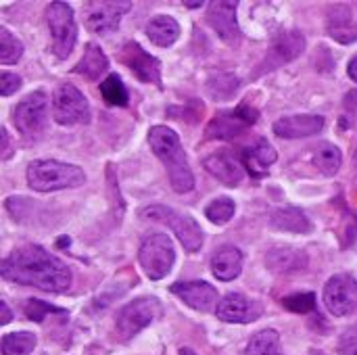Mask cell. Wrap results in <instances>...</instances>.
I'll use <instances>...</instances> for the list:
<instances>
[{
  "instance_id": "60d3db41",
  "label": "cell",
  "mask_w": 357,
  "mask_h": 355,
  "mask_svg": "<svg viewBox=\"0 0 357 355\" xmlns=\"http://www.w3.org/2000/svg\"><path fill=\"white\" fill-rule=\"evenodd\" d=\"M347 73H349V77L357 82V54L351 59V63H349V67H347Z\"/></svg>"
},
{
  "instance_id": "484cf974",
  "label": "cell",
  "mask_w": 357,
  "mask_h": 355,
  "mask_svg": "<svg viewBox=\"0 0 357 355\" xmlns=\"http://www.w3.org/2000/svg\"><path fill=\"white\" fill-rule=\"evenodd\" d=\"M109 69V59L107 54L102 52V48L98 44H88L86 50H84V56L82 61L73 67L75 73L84 75L86 80L94 82V80H100V75Z\"/></svg>"
},
{
  "instance_id": "30bf717a",
  "label": "cell",
  "mask_w": 357,
  "mask_h": 355,
  "mask_svg": "<svg viewBox=\"0 0 357 355\" xmlns=\"http://www.w3.org/2000/svg\"><path fill=\"white\" fill-rule=\"evenodd\" d=\"M132 8V2H113V0H90L84 6V21L92 33L105 36L117 29L121 15Z\"/></svg>"
},
{
  "instance_id": "d4e9b609",
  "label": "cell",
  "mask_w": 357,
  "mask_h": 355,
  "mask_svg": "<svg viewBox=\"0 0 357 355\" xmlns=\"http://www.w3.org/2000/svg\"><path fill=\"white\" fill-rule=\"evenodd\" d=\"M146 36L157 46H172L180 36V25L169 15H157L146 23Z\"/></svg>"
},
{
  "instance_id": "9c48e42d",
  "label": "cell",
  "mask_w": 357,
  "mask_h": 355,
  "mask_svg": "<svg viewBox=\"0 0 357 355\" xmlns=\"http://www.w3.org/2000/svg\"><path fill=\"white\" fill-rule=\"evenodd\" d=\"M161 316V303L155 297H140L121 308L117 314V333L121 339H132L142 328H146L151 322H155Z\"/></svg>"
},
{
  "instance_id": "277c9868",
  "label": "cell",
  "mask_w": 357,
  "mask_h": 355,
  "mask_svg": "<svg viewBox=\"0 0 357 355\" xmlns=\"http://www.w3.org/2000/svg\"><path fill=\"white\" fill-rule=\"evenodd\" d=\"M48 109H50V98L44 90H36L27 94L15 107L13 121L25 140H36L44 134L48 123Z\"/></svg>"
},
{
  "instance_id": "7a4b0ae2",
  "label": "cell",
  "mask_w": 357,
  "mask_h": 355,
  "mask_svg": "<svg viewBox=\"0 0 357 355\" xmlns=\"http://www.w3.org/2000/svg\"><path fill=\"white\" fill-rule=\"evenodd\" d=\"M149 144L153 153L161 159V163L167 167L169 184L176 192H188L195 188V176L188 165L186 153L182 149L180 136L167 128V126H155L149 132Z\"/></svg>"
},
{
  "instance_id": "2e32d148",
  "label": "cell",
  "mask_w": 357,
  "mask_h": 355,
  "mask_svg": "<svg viewBox=\"0 0 357 355\" xmlns=\"http://www.w3.org/2000/svg\"><path fill=\"white\" fill-rule=\"evenodd\" d=\"M172 293L182 299L188 308L197 310V312H209L218 301V291L203 280H184V282H176L172 287Z\"/></svg>"
},
{
  "instance_id": "836d02e7",
  "label": "cell",
  "mask_w": 357,
  "mask_h": 355,
  "mask_svg": "<svg viewBox=\"0 0 357 355\" xmlns=\"http://www.w3.org/2000/svg\"><path fill=\"white\" fill-rule=\"evenodd\" d=\"M238 86V80L234 75H215L209 80V92L215 100H224V98H230L232 92L236 90Z\"/></svg>"
},
{
  "instance_id": "ac0fdd59",
  "label": "cell",
  "mask_w": 357,
  "mask_h": 355,
  "mask_svg": "<svg viewBox=\"0 0 357 355\" xmlns=\"http://www.w3.org/2000/svg\"><path fill=\"white\" fill-rule=\"evenodd\" d=\"M203 165L211 176H215L226 186H238L243 182V167L228 149L211 153L209 157H205Z\"/></svg>"
},
{
  "instance_id": "ffe728a7",
  "label": "cell",
  "mask_w": 357,
  "mask_h": 355,
  "mask_svg": "<svg viewBox=\"0 0 357 355\" xmlns=\"http://www.w3.org/2000/svg\"><path fill=\"white\" fill-rule=\"evenodd\" d=\"M276 159H278V153L268 140H257L255 144L243 151V163L253 178H264L268 169L276 163Z\"/></svg>"
},
{
  "instance_id": "ab89813d",
  "label": "cell",
  "mask_w": 357,
  "mask_h": 355,
  "mask_svg": "<svg viewBox=\"0 0 357 355\" xmlns=\"http://www.w3.org/2000/svg\"><path fill=\"white\" fill-rule=\"evenodd\" d=\"M2 142H4V144H2V146H4V153H2V159H6V157L10 155V144H8V132H6L4 128H2Z\"/></svg>"
},
{
  "instance_id": "83f0119b",
  "label": "cell",
  "mask_w": 357,
  "mask_h": 355,
  "mask_svg": "<svg viewBox=\"0 0 357 355\" xmlns=\"http://www.w3.org/2000/svg\"><path fill=\"white\" fill-rule=\"evenodd\" d=\"M245 355H282L280 352V335L276 331H261L251 337Z\"/></svg>"
},
{
  "instance_id": "d6986e66",
  "label": "cell",
  "mask_w": 357,
  "mask_h": 355,
  "mask_svg": "<svg viewBox=\"0 0 357 355\" xmlns=\"http://www.w3.org/2000/svg\"><path fill=\"white\" fill-rule=\"evenodd\" d=\"M326 29L328 36L335 38L339 44H351L357 40V25L354 21V13L345 4L331 6L326 15Z\"/></svg>"
},
{
  "instance_id": "7c38bea8",
  "label": "cell",
  "mask_w": 357,
  "mask_h": 355,
  "mask_svg": "<svg viewBox=\"0 0 357 355\" xmlns=\"http://www.w3.org/2000/svg\"><path fill=\"white\" fill-rule=\"evenodd\" d=\"M257 121V111L241 105L234 111H222L215 115L207 128V138H218V140H234L238 138L247 128H251Z\"/></svg>"
},
{
  "instance_id": "5bb4252c",
  "label": "cell",
  "mask_w": 357,
  "mask_h": 355,
  "mask_svg": "<svg viewBox=\"0 0 357 355\" xmlns=\"http://www.w3.org/2000/svg\"><path fill=\"white\" fill-rule=\"evenodd\" d=\"M215 314L222 322L230 324H249L261 318L264 308L261 303L241 295V293H228L220 303L215 305Z\"/></svg>"
},
{
  "instance_id": "ba28073f",
  "label": "cell",
  "mask_w": 357,
  "mask_h": 355,
  "mask_svg": "<svg viewBox=\"0 0 357 355\" xmlns=\"http://www.w3.org/2000/svg\"><path fill=\"white\" fill-rule=\"evenodd\" d=\"M52 117L61 126L90 123V105L73 84H61L52 94Z\"/></svg>"
},
{
  "instance_id": "74e56055",
  "label": "cell",
  "mask_w": 357,
  "mask_h": 355,
  "mask_svg": "<svg viewBox=\"0 0 357 355\" xmlns=\"http://www.w3.org/2000/svg\"><path fill=\"white\" fill-rule=\"evenodd\" d=\"M345 111L347 113H357V90H351L345 98Z\"/></svg>"
},
{
  "instance_id": "8fae6325",
  "label": "cell",
  "mask_w": 357,
  "mask_h": 355,
  "mask_svg": "<svg viewBox=\"0 0 357 355\" xmlns=\"http://www.w3.org/2000/svg\"><path fill=\"white\" fill-rule=\"evenodd\" d=\"M324 303L337 318L349 316L357 310V280L349 274L333 276L324 287Z\"/></svg>"
},
{
  "instance_id": "e0dca14e",
  "label": "cell",
  "mask_w": 357,
  "mask_h": 355,
  "mask_svg": "<svg viewBox=\"0 0 357 355\" xmlns=\"http://www.w3.org/2000/svg\"><path fill=\"white\" fill-rule=\"evenodd\" d=\"M324 128V117L322 115H291V117H282L274 123V134L278 138H287V140H295V138H310L320 134Z\"/></svg>"
},
{
  "instance_id": "cb8c5ba5",
  "label": "cell",
  "mask_w": 357,
  "mask_h": 355,
  "mask_svg": "<svg viewBox=\"0 0 357 355\" xmlns=\"http://www.w3.org/2000/svg\"><path fill=\"white\" fill-rule=\"evenodd\" d=\"M305 48V38L297 31V29H291L287 33H282L274 44H272V50H270V61H274V67L276 65H282V63H289L293 61L295 56H299Z\"/></svg>"
},
{
  "instance_id": "44dd1931",
  "label": "cell",
  "mask_w": 357,
  "mask_h": 355,
  "mask_svg": "<svg viewBox=\"0 0 357 355\" xmlns=\"http://www.w3.org/2000/svg\"><path fill=\"white\" fill-rule=\"evenodd\" d=\"M211 272H213L215 278H220L224 282H230V280L238 278L241 272H243V253L232 245L222 247L211 257Z\"/></svg>"
},
{
  "instance_id": "f1b7e54d",
  "label": "cell",
  "mask_w": 357,
  "mask_h": 355,
  "mask_svg": "<svg viewBox=\"0 0 357 355\" xmlns=\"http://www.w3.org/2000/svg\"><path fill=\"white\" fill-rule=\"evenodd\" d=\"M36 343L33 333H10L2 337L0 349L2 355H29L36 349Z\"/></svg>"
},
{
  "instance_id": "7402d4cb",
  "label": "cell",
  "mask_w": 357,
  "mask_h": 355,
  "mask_svg": "<svg viewBox=\"0 0 357 355\" xmlns=\"http://www.w3.org/2000/svg\"><path fill=\"white\" fill-rule=\"evenodd\" d=\"M266 264L276 274H297L307 268V255L299 249H274L268 253Z\"/></svg>"
},
{
  "instance_id": "52a82bcc",
  "label": "cell",
  "mask_w": 357,
  "mask_h": 355,
  "mask_svg": "<svg viewBox=\"0 0 357 355\" xmlns=\"http://www.w3.org/2000/svg\"><path fill=\"white\" fill-rule=\"evenodd\" d=\"M138 262L151 280L165 278L176 262V249L165 234H151L142 241L138 251Z\"/></svg>"
},
{
  "instance_id": "6da1fadb",
  "label": "cell",
  "mask_w": 357,
  "mask_h": 355,
  "mask_svg": "<svg viewBox=\"0 0 357 355\" xmlns=\"http://www.w3.org/2000/svg\"><path fill=\"white\" fill-rule=\"evenodd\" d=\"M0 272L2 278L10 282L36 287L46 293H65L73 282L67 264L40 245H23L10 251L4 257Z\"/></svg>"
},
{
  "instance_id": "b9f144b4",
  "label": "cell",
  "mask_w": 357,
  "mask_h": 355,
  "mask_svg": "<svg viewBox=\"0 0 357 355\" xmlns=\"http://www.w3.org/2000/svg\"><path fill=\"white\" fill-rule=\"evenodd\" d=\"M184 6H186V8H201L203 2H184Z\"/></svg>"
},
{
  "instance_id": "3957f363",
  "label": "cell",
  "mask_w": 357,
  "mask_h": 355,
  "mask_svg": "<svg viewBox=\"0 0 357 355\" xmlns=\"http://www.w3.org/2000/svg\"><path fill=\"white\" fill-rule=\"evenodd\" d=\"M86 182L82 167L52 159H38L27 165V184L36 192H52L63 188H77Z\"/></svg>"
},
{
  "instance_id": "603a6c76",
  "label": "cell",
  "mask_w": 357,
  "mask_h": 355,
  "mask_svg": "<svg viewBox=\"0 0 357 355\" xmlns=\"http://www.w3.org/2000/svg\"><path fill=\"white\" fill-rule=\"evenodd\" d=\"M270 224L278 230L284 232H293V234H310L314 230L312 220L305 216V211L297 209V207H282V209H274L270 216Z\"/></svg>"
},
{
  "instance_id": "f546056e",
  "label": "cell",
  "mask_w": 357,
  "mask_h": 355,
  "mask_svg": "<svg viewBox=\"0 0 357 355\" xmlns=\"http://www.w3.org/2000/svg\"><path fill=\"white\" fill-rule=\"evenodd\" d=\"M100 94L113 107H126L128 105V90H126V84L121 82V77L117 73H111L100 82Z\"/></svg>"
},
{
  "instance_id": "9a60e30c",
  "label": "cell",
  "mask_w": 357,
  "mask_h": 355,
  "mask_svg": "<svg viewBox=\"0 0 357 355\" xmlns=\"http://www.w3.org/2000/svg\"><path fill=\"white\" fill-rule=\"evenodd\" d=\"M207 23L228 46L238 44L241 27L236 23V2H211L207 10Z\"/></svg>"
},
{
  "instance_id": "d590c367",
  "label": "cell",
  "mask_w": 357,
  "mask_h": 355,
  "mask_svg": "<svg viewBox=\"0 0 357 355\" xmlns=\"http://www.w3.org/2000/svg\"><path fill=\"white\" fill-rule=\"evenodd\" d=\"M19 88H21V77L19 75L8 73V71H2L0 73V92H2V96H10Z\"/></svg>"
},
{
  "instance_id": "4316f807",
  "label": "cell",
  "mask_w": 357,
  "mask_h": 355,
  "mask_svg": "<svg viewBox=\"0 0 357 355\" xmlns=\"http://www.w3.org/2000/svg\"><path fill=\"white\" fill-rule=\"evenodd\" d=\"M341 163H343V153L339 146H335L331 142H322L314 153V165L324 176H335L341 169Z\"/></svg>"
},
{
  "instance_id": "f35d334b",
  "label": "cell",
  "mask_w": 357,
  "mask_h": 355,
  "mask_svg": "<svg viewBox=\"0 0 357 355\" xmlns=\"http://www.w3.org/2000/svg\"><path fill=\"white\" fill-rule=\"evenodd\" d=\"M0 312H2V318H0V324L4 326V324H8V322H10V318H13V314H10V310H8V305H6V301H2V303H0Z\"/></svg>"
},
{
  "instance_id": "8992f818",
  "label": "cell",
  "mask_w": 357,
  "mask_h": 355,
  "mask_svg": "<svg viewBox=\"0 0 357 355\" xmlns=\"http://www.w3.org/2000/svg\"><path fill=\"white\" fill-rule=\"evenodd\" d=\"M46 23L52 36V52L59 59H67L77 40L73 8L67 2H50L46 8Z\"/></svg>"
},
{
  "instance_id": "d6a6232c",
  "label": "cell",
  "mask_w": 357,
  "mask_h": 355,
  "mask_svg": "<svg viewBox=\"0 0 357 355\" xmlns=\"http://www.w3.org/2000/svg\"><path fill=\"white\" fill-rule=\"evenodd\" d=\"M282 305L293 312V314H312L316 310V295L305 291V293H293L282 299Z\"/></svg>"
},
{
  "instance_id": "4fadbf2b",
  "label": "cell",
  "mask_w": 357,
  "mask_h": 355,
  "mask_svg": "<svg viewBox=\"0 0 357 355\" xmlns=\"http://www.w3.org/2000/svg\"><path fill=\"white\" fill-rule=\"evenodd\" d=\"M119 59L140 82L161 86V63H159V59L149 54L138 42H126L119 50Z\"/></svg>"
},
{
  "instance_id": "5b68a950",
  "label": "cell",
  "mask_w": 357,
  "mask_h": 355,
  "mask_svg": "<svg viewBox=\"0 0 357 355\" xmlns=\"http://www.w3.org/2000/svg\"><path fill=\"white\" fill-rule=\"evenodd\" d=\"M142 216L149 220H157V222L167 224L174 230V234L180 239V243L184 245L186 251L195 253L203 247V230L197 224V220L190 218L188 213H182V211L167 207V205H151L142 211Z\"/></svg>"
},
{
  "instance_id": "e575fe53",
  "label": "cell",
  "mask_w": 357,
  "mask_h": 355,
  "mask_svg": "<svg viewBox=\"0 0 357 355\" xmlns=\"http://www.w3.org/2000/svg\"><path fill=\"white\" fill-rule=\"evenodd\" d=\"M50 314H65L61 308H54V305H50V303H44V301H40V299H29L27 303H25V316L29 318V320H33V322H42L46 316H50Z\"/></svg>"
},
{
  "instance_id": "4dcf8cb0",
  "label": "cell",
  "mask_w": 357,
  "mask_h": 355,
  "mask_svg": "<svg viewBox=\"0 0 357 355\" xmlns=\"http://www.w3.org/2000/svg\"><path fill=\"white\" fill-rule=\"evenodd\" d=\"M236 213V205L232 199L228 197H220V199H213L207 207H205V216L211 224H226L234 218Z\"/></svg>"
},
{
  "instance_id": "8d00e7d4",
  "label": "cell",
  "mask_w": 357,
  "mask_h": 355,
  "mask_svg": "<svg viewBox=\"0 0 357 355\" xmlns=\"http://www.w3.org/2000/svg\"><path fill=\"white\" fill-rule=\"evenodd\" d=\"M339 355H357V326L349 328L339 343Z\"/></svg>"
},
{
  "instance_id": "7bdbcfd3",
  "label": "cell",
  "mask_w": 357,
  "mask_h": 355,
  "mask_svg": "<svg viewBox=\"0 0 357 355\" xmlns=\"http://www.w3.org/2000/svg\"><path fill=\"white\" fill-rule=\"evenodd\" d=\"M180 355H197L192 349H180Z\"/></svg>"
},
{
  "instance_id": "1f68e13d",
  "label": "cell",
  "mask_w": 357,
  "mask_h": 355,
  "mask_svg": "<svg viewBox=\"0 0 357 355\" xmlns=\"http://www.w3.org/2000/svg\"><path fill=\"white\" fill-rule=\"evenodd\" d=\"M21 54H23V44L6 27H0V63L13 65L21 59Z\"/></svg>"
}]
</instances>
